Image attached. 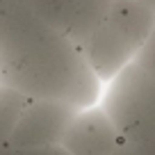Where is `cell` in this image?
I'll return each instance as SVG.
<instances>
[{
	"mask_svg": "<svg viewBox=\"0 0 155 155\" xmlns=\"http://www.w3.org/2000/svg\"><path fill=\"white\" fill-rule=\"evenodd\" d=\"M0 87L28 101L96 105L101 78L84 53L32 5L0 0Z\"/></svg>",
	"mask_w": 155,
	"mask_h": 155,
	"instance_id": "cell-1",
	"label": "cell"
},
{
	"mask_svg": "<svg viewBox=\"0 0 155 155\" xmlns=\"http://www.w3.org/2000/svg\"><path fill=\"white\" fill-rule=\"evenodd\" d=\"M155 28V12L137 0H114L110 14L80 48L101 82L132 64Z\"/></svg>",
	"mask_w": 155,
	"mask_h": 155,
	"instance_id": "cell-2",
	"label": "cell"
},
{
	"mask_svg": "<svg viewBox=\"0 0 155 155\" xmlns=\"http://www.w3.org/2000/svg\"><path fill=\"white\" fill-rule=\"evenodd\" d=\"M103 110L128 146H155V75L132 62L107 82Z\"/></svg>",
	"mask_w": 155,
	"mask_h": 155,
	"instance_id": "cell-3",
	"label": "cell"
},
{
	"mask_svg": "<svg viewBox=\"0 0 155 155\" xmlns=\"http://www.w3.org/2000/svg\"><path fill=\"white\" fill-rule=\"evenodd\" d=\"M78 107L57 101H28L12 132L9 148H53L71 126Z\"/></svg>",
	"mask_w": 155,
	"mask_h": 155,
	"instance_id": "cell-4",
	"label": "cell"
},
{
	"mask_svg": "<svg viewBox=\"0 0 155 155\" xmlns=\"http://www.w3.org/2000/svg\"><path fill=\"white\" fill-rule=\"evenodd\" d=\"M114 0H34L32 7L73 44L82 46L110 14Z\"/></svg>",
	"mask_w": 155,
	"mask_h": 155,
	"instance_id": "cell-5",
	"label": "cell"
},
{
	"mask_svg": "<svg viewBox=\"0 0 155 155\" xmlns=\"http://www.w3.org/2000/svg\"><path fill=\"white\" fill-rule=\"evenodd\" d=\"M121 144L114 123L96 105L78 110L62 139V148L71 155H112Z\"/></svg>",
	"mask_w": 155,
	"mask_h": 155,
	"instance_id": "cell-6",
	"label": "cell"
},
{
	"mask_svg": "<svg viewBox=\"0 0 155 155\" xmlns=\"http://www.w3.org/2000/svg\"><path fill=\"white\" fill-rule=\"evenodd\" d=\"M25 103H28V98H23L21 94L0 87V153H5L9 148L12 132L18 123V116L23 112Z\"/></svg>",
	"mask_w": 155,
	"mask_h": 155,
	"instance_id": "cell-7",
	"label": "cell"
},
{
	"mask_svg": "<svg viewBox=\"0 0 155 155\" xmlns=\"http://www.w3.org/2000/svg\"><path fill=\"white\" fill-rule=\"evenodd\" d=\"M135 62L141 64L148 73H153V75H155V28H153V32H150L148 41L144 44V48L139 50V55H137Z\"/></svg>",
	"mask_w": 155,
	"mask_h": 155,
	"instance_id": "cell-8",
	"label": "cell"
},
{
	"mask_svg": "<svg viewBox=\"0 0 155 155\" xmlns=\"http://www.w3.org/2000/svg\"><path fill=\"white\" fill-rule=\"evenodd\" d=\"M0 155H71L64 150L62 146H53V148H7Z\"/></svg>",
	"mask_w": 155,
	"mask_h": 155,
	"instance_id": "cell-9",
	"label": "cell"
},
{
	"mask_svg": "<svg viewBox=\"0 0 155 155\" xmlns=\"http://www.w3.org/2000/svg\"><path fill=\"white\" fill-rule=\"evenodd\" d=\"M112 155H155V146H128V144H121Z\"/></svg>",
	"mask_w": 155,
	"mask_h": 155,
	"instance_id": "cell-10",
	"label": "cell"
},
{
	"mask_svg": "<svg viewBox=\"0 0 155 155\" xmlns=\"http://www.w3.org/2000/svg\"><path fill=\"white\" fill-rule=\"evenodd\" d=\"M137 2H141V5H146L148 9H153V12H155V0H137Z\"/></svg>",
	"mask_w": 155,
	"mask_h": 155,
	"instance_id": "cell-11",
	"label": "cell"
},
{
	"mask_svg": "<svg viewBox=\"0 0 155 155\" xmlns=\"http://www.w3.org/2000/svg\"><path fill=\"white\" fill-rule=\"evenodd\" d=\"M18 2H28V5H32V2H34V0H18Z\"/></svg>",
	"mask_w": 155,
	"mask_h": 155,
	"instance_id": "cell-12",
	"label": "cell"
}]
</instances>
